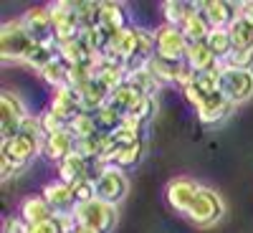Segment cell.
<instances>
[{"mask_svg":"<svg viewBox=\"0 0 253 233\" xmlns=\"http://www.w3.org/2000/svg\"><path fill=\"white\" fill-rule=\"evenodd\" d=\"M155 114H157V99H155V96H139V101L134 104L132 112L126 114V117H132V119H137V122L147 124Z\"/></svg>","mask_w":253,"mask_h":233,"instance_id":"cell-34","label":"cell"},{"mask_svg":"<svg viewBox=\"0 0 253 233\" xmlns=\"http://www.w3.org/2000/svg\"><path fill=\"white\" fill-rule=\"evenodd\" d=\"M180 31L185 33V38L190 41V44H203V41H208V36H210V31H213V28H210L208 18L198 10V3H195V13L185 20V26Z\"/></svg>","mask_w":253,"mask_h":233,"instance_id":"cell-24","label":"cell"},{"mask_svg":"<svg viewBox=\"0 0 253 233\" xmlns=\"http://www.w3.org/2000/svg\"><path fill=\"white\" fill-rule=\"evenodd\" d=\"M94 190H96V200H104L109 205H119L124 200V195L129 193V180H126L124 170L109 165L107 170L94 180Z\"/></svg>","mask_w":253,"mask_h":233,"instance_id":"cell-9","label":"cell"},{"mask_svg":"<svg viewBox=\"0 0 253 233\" xmlns=\"http://www.w3.org/2000/svg\"><path fill=\"white\" fill-rule=\"evenodd\" d=\"M41 74V79H43L48 87H53V89H61V87H66V74H69V66L63 63L58 56L48 63V66L43 69V71H38Z\"/></svg>","mask_w":253,"mask_h":233,"instance_id":"cell-33","label":"cell"},{"mask_svg":"<svg viewBox=\"0 0 253 233\" xmlns=\"http://www.w3.org/2000/svg\"><path fill=\"white\" fill-rule=\"evenodd\" d=\"M74 190V198H76V205H84L96 198V190H94V180H79L71 185Z\"/></svg>","mask_w":253,"mask_h":233,"instance_id":"cell-35","label":"cell"},{"mask_svg":"<svg viewBox=\"0 0 253 233\" xmlns=\"http://www.w3.org/2000/svg\"><path fill=\"white\" fill-rule=\"evenodd\" d=\"M58 56V51H56V44H51V46H43V44H33V48L28 51V56H26V66H31V69H36V71H43L48 63L53 61Z\"/></svg>","mask_w":253,"mask_h":233,"instance_id":"cell-30","label":"cell"},{"mask_svg":"<svg viewBox=\"0 0 253 233\" xmlns=\"http://www.w3.org/2000/svg\"><path fill=\"white\" fill-rule=\"evenodd\" d=\"M56 167H58V180L69 183V185H74V183H79V180H91V178H89V160L81 157L79 152L69 155L66 160L58 162Z\"/></svg>","mask_w":253,"mask_h":233,"instance_id":"cell-20","label":"cell"},{"mask_svg":"<svg viewBox=\"0 0 253 233\" xmlns=\"http://www.w3.org/2000/svg\"><path fill=\"white\" fill-rule=\"evenodd\" d=\"M126 81H129L132 87H134L139 94H144V96H155V94L162 89V81H160L150 69H147V63L129 69V74H126Z\"/></svg>","mask_w":253,"mask_h":233,"instance_id":"cell-21","label":"cell"},{"mask_svg":"<svg viewBox=\"0 0 253 233\" xmlns=\"http://www.w3.org/2000/svg\"><path fill=\"white\" fill-rule=\"evenodd\" d=\"M142 155H144V140L132 142V144H117L114 150H112V155H109L107 162L126 173L129 167H137V165H139Z\"/></svg>","mask_w":253,"mask_h":233,"instance_id":"cell-19","label":"cell"},{"mask_svg":"<svg viewBox=\"0 0 253 233\" xmlns=\"http://www.w3.org/2000/svg\"><path fill=\"white\" fill-rule=\"evenodd\" d=\"M190 48V41L185 38V33L175 26H157L155 28V56L167 58V61H185Z\"/></svg>","mask_w":253,"mask_h":233,"instance_id":"cell-6","label":"cell"},{"mask_svg":"<svg viewBox=\"0 0 253 233\" xmlns=\"http://www.w3.org/2000/svg\"><path fill=\"white\" fill-rule=\"evenodd\" d=\"M74 218H76V223L89 226L96 233H112L119 216H117V205H109V203L94 198V200L84 203V205H76Z\"/></svg>","mask_w":253,"mask_h":233,"instance_id":"cell-4","label":"cell"},{"mask_svg":"<svg viewBox=\"0 0 253 233\" xmlns=\"http://www.w3.org/2000/svg\"><path fill=\"white\" fill-rule=\"evenodd\" d=\"M51 18H53V31H56V44H66L81 36V20H79V10L76 3L69 0H58L51 3Z\"/></svg>","mask_w":253,"mask_h":233,"instance_id":"cell-8","label":"cell"},{"mask_svg":"<svg viewBox=\"0 0 253 233\" xmlns=\"http://www.w3.org/2000/svg\"><path fill=\"white\" fill-rule=\"evenodd\" d=\"M69 130L76 140H86V137H94L99 135V127H96V119L91 112H81L79 117H74L69 122Z\"/></svg>","mask_w":253,"mask_h":233,"instance_id":"cell-32","label":"cell"},{"mask_svg":"<svg viewBox=\"0 0 253 233\" xmlns=\"http://www.w3.org/2000/svg\"><path fill=\"white\" fill-rule=\"evenodd\" d=\"M223 66H233V69H248L253 71V48L251 51H233L230 58L223 63Z\"/></svg>","mask_w":253,"mask_h":233,"instance_id":"cell-36","label":"cell"},{"mask_svg":"<svg viewBox=\"0 0 253 233\" xmlns=\"http://www.w3.org/2000/svg\"><path fill=\"white\" fill-rule=\"evenodd\" d=\"M218 92L233 104H243L253 96V71L248 69H233L223 66L220 69V84Z\"/></svg>","mask_w":253,"mask_h":233,"instance_id":"cell-5","label":"cell"},{"mask_svg":"<svg viewBox=\"0 0 253 233\" xmlns=\"http://www.w3.org/2000/svg\"><path fill=\"white\" fill-rule=\"evenodd\" d=\"M198 10L208 18L210 28H230V23L241 13V5L228 3V0H203L198 3Z\"/></svg>","mask_w":253,"mask_h":233,"instance_id":"cell-13","label":"cell"},{"mask_svg":"<svg viewBox=\"0 0 253 233\" xmlns=\"http://www.w3.org/2000/svg\"><path fill=\"white\" fill-rule=\"evenodd\" d=\"M139 96H144V94H139L129 81H124L119 89H114V92L109 94V101H107V104H109V107H114V109H119V112L126 117V114L132 112L134 104L139 101Z\"/></svg>","mask_w":253,"mask_h":233,"instance_id":"cell-26","label":"cell"},{"mask_svg":"<svg viewBox=\"0 0 253 233\" xmlns=\"http://www.w3.org/2000/svg\"><path fill=\"white\" fill-rule=\"evenodd\" d=\"M94 119H96V127H99V135H107V137H112L124 124V114L119 109L109 107V104H104L99 112H94Z\"/></svg>","mask_w":253,"mask_h":233,"instance_id":"cell-29","label":"cell"},{"mask_svg":"<svg viewBox=\"0 0 253 233\" xmlns=\"http://www.w3.org/2000/svg\"><path fill=\"white\" fill-rule=\"evenodd\" d=\"M28 117L31 114H28V109H26V104H23L20 96H15L13 92L0 94V140L15 137Z\"/></svg>","mask_w":253,"mask_h":233,"instance_id":"cell-7","label":"cell"},{"mask_svg":"<svg viewBox=\"0 0 253 233\" xmlns=\"http://www.w3.org/2000/svg\"><path fill=\"white\" fill-rule=\"evenodd\" d=\"M233 107H236L233 101H228L220 92H215L195 109V114H198V119L203 124H218V122H223L230 112H233Z\"/></svg>","mask_w":253,"mask_h":233,"instance_id":"cell-16","label":"cell"},{"mask_svg":"<svg viewBox=\"0 0 253 233\" xmlns=\"http://www.w3.org/2000/svg\"><path fill=\"white\" fill-rule=\"evenodd\" d=\"M200 187H203L200 183L190 180V178H175V180L167 183L165 198H167V203L172 205V210H177V213L185 216L190 210V205H193L195 195L200 193Z\"/></svg>","mask_w":253,"mask_h":233,"instance_id":"cell-11","label":"cell"},{"mask_svg":"<svg viewBox=\"0 0 253 233\" xmlns=\"http://www.w3.org/2000/svg\"><path fill=\"white\" fill-rule=\"evenodd\" d=\"M76 152V137L71 135L69 127H63L58 132H51L46 135V142H43V155L51 160V162H63L69 155Z\"/></svg>","mask_w":253,"mask_h":233,"instance_id":"cell-15","label":"cell"},{"mask_svg":"<svg viewBox=\"0 0 253 233\" xmlns=\"http://www.w3.org/2000/svg\"><path fill=\"white\" fill-rule=\"evenodd\" d=\"M56 213L51 210V205L46 203L43 195H28L20 203V218H23L28 226H38L43 221H51Z\"/></svg>","mask_w":253,"mask_h":233,"instance_id":"cell-18","label":"cell"},{"mask_svg":"<svg viewBox=\"0 0 253 233\" xmlns=\"http://www.w3.org/2000/svg\"><path fill=\"white\" fill-rule=\"evenodd\" d=\"M193 13H195V3H185V0H167V3H162V18L167 26L182 28L185 20Z\"/></svg>","mask_w":253,"mask_h":233,"instance_id":"cell-23","label":"cell"},{"mask_svg":"<svg viewBox=\"0 0 253 233\" xmlns=\"http://www.w3.org/2000/svg\"><path fill=\"white\" fill-rule=\"evenodd\" d=\"M208 46H210V51L215 53V58H218L220 63H225V61L230 58V53L236 51L233 38H230L228 28H213V31H210V36H208Z\"/></svg>","mask_w":253,"mask_h":233,"instance_id":"cell-28","label":"cell"},{"mask_svg":"<svg viewBox=\"0 0 253 233\" xmlns=\"http://www.w3.org/2000/svg\"><path fill=\"white\" fill-rule=\"evenodd\" d=\"M36 41L23 26V18H10L0 26V58L3 63H23Z\"/></svg>","mask_w":253,"mask_h":233,"instance_id":"cell-1","label":"cell"},{"mask_svg":"<svg viewBox=\"0 0 253 233\" xmlns=\"http://www.w3.org/2000/svg\"><path fill=\"white\" fill-rule=\"evenodd\" d=\"M79 10V20H81V31H91L101 26V3H94V0H84V3H76Z\"/></svg>","mask_w":253,"mask_h":233,"instance_id":"cell-31","label":"cell"},{"mask_svg":"<svg viewBox=\"0 0 253 233\" xmlns=\"http://www.w3.org/2000/svg\"><path fill=\"white\" fill-rule=\"evenodd\" d=\"M69 233H96V231H91L89 226H84V223H74V228Z\"/></svg>","mask_w":253,"mask_h":233,"instance_id":"cell-38","label":"cell"},{"mask_svg":"<svg viewBox=\"0 0 253 233\" xmlns=\"http://www.w3.org/2000/svg\"><path fill=\"white\" fill-rule=\"evenodd\" d=\"M56 117H61L63 122H71L74 117H79L84 112L81 107V94L71 87H61V89H53V99H51V107H48Z\"/></svg>","mask_w":253,"mask_h":233,"instance_id":"cell-14","label":"cell"},{"mask_svg":"<svg viewBox=\"0 0 253 233\" xmlns=\"http://www.w3.org/2000/svg\"><path fill=\"white\" fill-rule=\"evenodd\" d=\"M56 51H58V58L66 63V66H76V63H86L94 58V53L89 51V46L84 44V38H74V41H66V44H56Z\"/></svg>","mask_w":253,"mask_h":233,"instance_id":"cell-22","label":"cell"},{"mask_svg":"<svg viewBox=\"0 0 253 233\" xmlns=\"http://www.w3.org/2000/svg\"><path fill=\"white\" fill-rule=\"evenodd\" d=\"M20 18H23V26H26V31L31 33V38L36 41V44H43V46L56 44L53 18H51V8H48V5H43V8H31V10H26Z\"/></svg>","mask_w":253,"mask_h":233,"instance_id":"cell-10","label":"cell"},{"mask_svg":"<svg viewBox=\"0 0 253 233\" xmlns=\"http://www.w3.org/2000/svg\"><path fill=\"white\" fill-rule=\"evenodd\" d=\"M185 63L190 69H193L195 74H205V71H215L220 69L223 63L215 58V53L210 51L208 41H203V44H190L187 48V56H185Z\"/></svg>","mask_w":253,"mask_h":233,"instance_id":"cell-17","label":"cell"},{"mask_svg":"<svg viewBox=\"0 0 253 233\" xmlns=\"http://www.w3.org/2000/svg\"><path fill=\"white\" fill-rule=\"evenodd\" d=\"M241 13L253 23V3H243V5H241Z\"/></svg>","mask_w":253,"mask_h":233,"instance_id":"cell-39","label":"cell"},{"mask_svg":"<svg viewBox=\"0 0 253 233\" xmlns=\"http://www.w3.org/2000/svg\"><path fill=\"white\" fill-rule=\"evenodd\" d=\"M15 173H18L15 165H10V162H5V160H0V178H3V180H10Z\"/></svg>","mask_w":253,"mask_h":233,"instance_id":"cell-37","label":"cell"},{"mask_svg":"<svg viewBox=\"0 0 253 233\" xmlns=\"http://www.w3.org/2000/svg\"><path fill=\"white\" fill-rule=\"evenodd\" d=\"M46 198V203L51 205V210L56 216H74V210H76V198H74V190L69 183H63V180H51L46 187H43V193H41Z\"/></svg>","mask_w":253,"mask_h":233,"instance_id":"cell-12","label":"cell"},{"mask_svg":"<svg viewBox=\"0 0 253 233\" xmlns=\"http://www.w3.org/2000/svg\"><path fill=\"white\" fill-rule=\"evenodd\" d=\"M187 221H193L195 226L200 228H213L220 223L223 218V200L220 195L215 193V190H210V187H200V193L195 195L193 205H190V210L185 213Z\"/></svg>","mask_w":253,"mask_h":233,"instance_id":"cell-3","label":"cell"},{"mask_svg":"<svg viewBox=\"0 0 253 233\" xmlns=\"http://www.w3.org/2000/svg\"><path fill=\"white\" fill-rule=\"evenodd\" d=\"M43 142L46 140L18 132L15 137L0 142V160H5V162L15 165L18 170H23L28 162H33L38 155H43Z\"/></svg>","mask_w":253,"mask_h":233,"instance_id":"cell-2","label":"cell"},{"mask_svg":"<svg viewBox=\"0 0 253 233\" xmlns=\"http://www.w3.org/2000/svg\"><path fill=\"white\" fill-rule=\"evenodd\" d=\"M101 28H107L112 33L129 28V20H126L124 5H119V3H101Z\"/></svg>","mask_w":253,"mask_h":233,"instance_id":"cell-27","label":"cell"},{"mask_svg":"<svg viewBox=\"0 0 253 233\" xmlns=\"http://www.w3.org/2000/svg\"><path fill=\"white\" fill-rule=\"evenodd\" d=\"M228 33H230V38H233L236 51H251L253 48V23L243 13H238V18L230 23Z\"/></svg>","mask_w":253,"mask_h":233,"instance_id":"cell-25","label":"cell"}]
</instances>
